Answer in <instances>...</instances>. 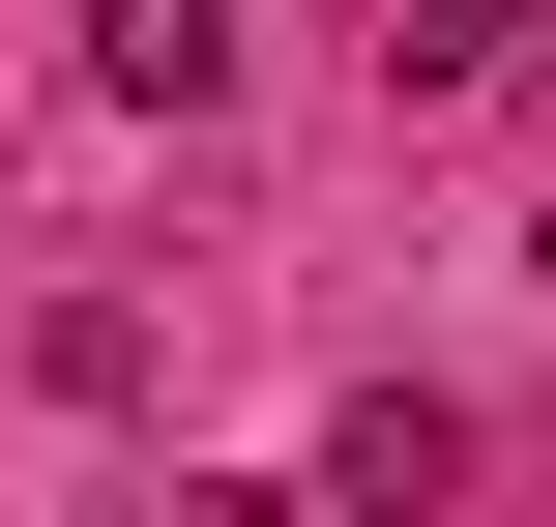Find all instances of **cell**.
I'll return each instance as SVG.
<instances>
[{
    "instance_id": "3",
    "label": "cell",
    "mask_w": 556,
    "mask_h": 527,
    "mask_svg": "<svg viewBox=\"0 0 556 527\" xmlns=\"http://www.w3.org/2000/svg\"><path fill=\"white\" fill-rule=\"evenodd\" d=\"M440 499H469V411H410V381H381V411L323 440V527H440Z\"/></svg>"
},
{
    "instance_id": "5",
    "label": "cell",
    "mask_w": 556,
    "mask_h": 527,
    "mask_svg": "<svg viewBox=\"0 0 556 527\" xmlns=\"http://www.w3.org/2000/svg\"><path fill=\"white\" fill-rule=\"evenodd\" d=\"M88 527H117V499H88Z\"/></svg>"
},
{
    "instance_id": "2",
    "label": "cell",
    "mask_w": 556,
    "mask_h": 527,
    "mask_svg": "<svg viewBox=\"0 0 556 527\" xmlns=\"http://www.w3.org/2000/svg\"><path fill=\"white\" fill-rule=\"evenodd\" d=\"M88 88L117 117H235V0H88Z\"/></svg>"
},
{
    "instance_id": "4",
    "label": "cell",
    "mask_w": 556,
    "mask_h": 527,
    "mask_svg": "<svg viewBox=\"0 0 556 527\" xmlns=\"http://www.w3.org/2000/svg\"><path fill=\"white\" fill-rule=\"evenodd\" d=\"M528 293H556V205H528Z\"/></svg>"
},
{
    "instance_id": "1",
    "label": "cell",
    "mask_w": 556,
    "mask_h": 527,
    "mask_svg": "<svg viewBox=\"0 0 556 527\" xmlns=\"http://www.w3.org/2000/svg\"><path fill=\"white\" fill-rule=\"evenodd\" d=\"M381 88H410V117H528V88H556V0H410Z\"/></svg>"
}]
</instances>
